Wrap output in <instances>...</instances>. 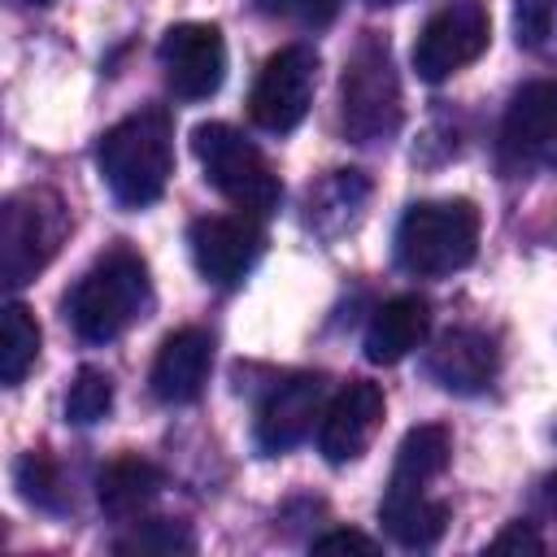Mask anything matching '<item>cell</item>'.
Masks as SVG:
<instances>
[{"label": "cell", "instance_id": "6da1fadb", "mask_svg": "<svg viewBox=\"0 0 557 557\" xmlns=\"http://www.w3.org/2000/svg\"><path fill=\"white\" fill-rule=\"evenodd\" d=\"M96 170L117 205L144 209L161 200L170 174H174V139L170 117L161 109H139L109 126L96 148Z\"/></svg>", "mask_w": 557, "mask_h": 557}, {"label": "cell", "instance_id": "7a4b0ae2", "mask_svg": "<svg viewBox=\"0 0 557 557\" xmlns=\"http://www.w3.org/2000/svg\"><path fill=\"white\" fill-rule=\"evenodd\" d=\"M148 305H152V283L144 257L131 248H113L74 283L65 313L87 344H109L126 326H135L148 313Z\"/></svg>", "mask_w": 557, "mask_h": 557}, {"label": "cell", "instance_id": "3957f363", "mask_svg": "<svg viewBox=\"0 0 557 557\" xmlns=\"http://www.w3.org/2000/svg\"><path fill=\"white\" fill-rule=\"evenodd\" d=\"M479 209L470 200H422L396 226V261L405 274L444 278L474 261Z\"/></svg>", "mask_w": 557, "mask_h": 557}, {"label": "cell", "instance_id": "277c9868", "mask_svg": "<svg viewBox=\"0 0 557 557\" xmlns=\"http://www.w3.org/2000/svg\"><path fill=\"white\" fill-rule=\"evenodd\" d=\"M339 117L348 139L379 144L400 131V78L383 35H366L339 78Z\"/></svg>", "mask_w": 557, "mask_h": 557}, {"label": "cell", "instance_id": "5b68a950", "mask_svg": "<svg viewBox=\"0 0 557 557\" xmlns=\"http://www.w3.org/2000/svg\"><path fill=\"white\" fill-rule=\"evenodd\" d=\"M191 148L196 161L205 170V178L244 213H270L283 200V183L274 174V165L265 161V152L235 126L226 122H205L191 131Z\"/></svg>", "mask_w": 557, "mask_h": 557}, {"label": "cell", "instance_id": "8992f818", "mask_svg": "<svg viewBox=\"0 0 557 557\" xmlns=\"http://www.w3.org/2000/svg\"><path fill=\"white\" fill-rule=\"evenodd\" d=\"M70 235V213L57 191L22 187L0 205V278L4 287L30 283Z\"/></svg>", "mask_w": 557, "mask_h": 557}, {"label": "cell", "instance_id": "52a82bcc", "mask_svg": "<svg viewBox=\"0 0 557 557\" xmlns=\"http://www.w3.org/2000/svg\"><path fill=\"white\" fill-rule=\"evenodd\" d=\"M492 39V17L479 0H453L426 17L413 44V70L426 83H444L461 65L479 61Z\"/></svg>", "mask_w": 557, "mask_h": 557}, {"label": "cell", "instance_id": "ba28073f", "mask_svg": "<svg viewBox=\"0 0 557 557\" xmlns=\"http://www.w3.org/2000/svg\"><path fill=\"white\" fill-rule=\"evenodd\" d=\"M313 83H318V52L305 44L278 48L252 83V96H248L252 122L270 135L296 131L313 104Z\"/></svg>", "mask_w": 557, "mask_h": 557}, {"label": "cell", "instance_id": "9c48e42d", "mask_svg": "<svg viewBox=\"0 0 557 557\" xmlns=\"http://www.w3.org/2000/svg\"><path fill=\"white\" fill-rule=\"evenodd\" d=\"M157 61L178 100H205L226 78V39L213 22H178L161 35Z\"/></svg>", "mask_w": 557, "mask_h": 557}, {"label": "cell", "instance_id": "30bf717a", "mask_svg": "<svg viewBox=\"0 0 557 557\" xmlns=\"http://www.w3.org/2000/svg\"><path fill=\"white\" fill-rule=\"evenodd\" d=\"M383 409H387V400H383V387H379V383H370V379H348V383L331 396V405L322 409V418H318V453H322L331 466L357 461V457L370 448V440L379 435Z\"/></svg>", "mask_w": 557, "mask_h": 557}, {"label": "cell", "instance_id": "8fae6325", "mask_svg": "<svg viewBox=\"0 0 557 557\" xmlns=\"http://www.w3.org/2000/svg\"><path fill=\"white\" fill-rule=\"evenodd\" d=\"M191 261L213 287H235L261 257V231L248 218H196L187 231Z\"/></svg>", "mask_w": 557, "mask_h": 557}, {"label": "cell", "instance_id": "7c38bea8", "mask_svg": "<svg viewBox=\"0 0 557 557\" xmlns=\"http://www.w3.org/2000/svg\"><path fill=\"white\" fill-rule=\"evenodd\" d=\"M322 418V379L318 374H292L257 409V448L261 453H287L296 448L313 422Z\"/></svg>", "mask_w": 557, "mask_h": 557}, {"label": "cell", "instance_id": "4fadbf2b", "mask_svg": "<svg viewBox=\"0 0 557 557\" xmlns=\"http://www.w3.org/2000/svg\"><path fill=\"white\" fill-rule=\"evenodd\" d=\"M426 370L431 379L444 387V392H457V396H474L483 392L496 370H500V352H496V339L474 331V326H453L444 331L431 352H426Z\"/></svg>", "mask_w": 557, "mask_h": 557}, {"label": "cell", "instance_id": "5bb4252c", "mask_svg": "<svg viewBox=\"0 0 557 557\" xmlns=\"http://www.w3.org/2000/svg\"><path fill=\"white\" fill-rule=\"evenodd\" d=\"M213 370V339L200 326H183L161 339L157 361H152V396L165 405H191Z\"/></svg>", "mask_w": 557, "mask_h": 557}, {"label": "cell", "instance_id": "9a60e30c", "mask_svg": "<svg viewBox=\"0 0 557 557\" xmlns=\"http://www.w3.org/2000/svg\"><path fill=\"white\" fill-rule=\"evenodd\" d=\"M431 335V305L422 296H392L387 305L374 309L370 326H366V361L374 366H396L405 361L413 348H422Z\"/></svg>", "mask_w": 557, "mask_h": 557}, {"label": "cell", "instance_id": "2e32d148", "mask_svg": "<svg viewBox=\"0 0 557 557\" xmlns=\"http://www.w3.org/2000/svg\"><path fill=\"white\" fill-rule=\"evenodd\" d=\"M557 139V78H535L513 91L500 117L505 157H531Z\"/></svg>", "mask_w": 557, "mask_h": 557}, {"label": "cell", "instance_id": "e0dca14e", "mask_svg": "<svg viewBox=\"0 0 557 557\" xmlns=\"http://www.w3.org/2000/svg\"><path fill=\"white\" fill-rule=\"evenodd\" d=\"M161 487H165L161 466H152L144 457H117V461H109L100 470L96 500H100L104 518H113V522H139L152 509V500L161 496Z\"/></svg>", "mask_w": 557, "mask_h": 557}, {"label": "cell", "instance_id": "ac0fdd59", "mask_svg": "<svg viewBox=\"0 0 557 557\" xmlns=\"http://www.w3.org/2000/svg\"><path fill=\"white\" fill-rule=\"evenodd\" d=\"M379 522L400 548H431L448 527V505L426 496V487L387 483V492L379 500Z\"/></svg>", "mask_w": 557, "mask_h": 557}, {"label": "cell", "instance_id": "d6986e66", "mask_svg": "<svg viewBox=\"0 0 557 557\" xmlns=\"http://www.w3.org/2000/svg\"><path fill=\"white\" fill-rule=\"evenodd\" d=\"M448 457H453V435H448V426L422 422V426H413V431L400 440L396 466H392V483H396V487H426V483H435V479L444 474Z\"/></svg>", "mask_w": 557, "mask_h": 557}, {"label": "cell", "instance_id": "ffe728a7", "mask_svg": "<svg viewBox=\"0 0 557 557\" xmlns=\"http://www.w3.org/2000/svg\"><path fill=\"white\" fill-rule=\"evenodd\" d=\"M39 361V322L26 305L9 300L0 309V383L17 387Z\"/></svg>", "mask_w": 557, "mask_h": 557}, {"label": "cell", "instance_id": "44dd1931", "mask_svg": "<svg viewBox=\"0 0 557 557\" xmlns=\"http://www.w3.org/2000/svg\"><path fill=\"white\" fill-rule=\"evenodd\" d=\"M13 483H17L22 500L35 509H48V513L65 509V479L48 453H22L13 466Z\"/></svg>", "mask_w": 557, "mask_h": 557}, {"label": "cell", "instance_id": "7402d4cb", "mask_svg": "<svg viewBox=\"0 0 557 557\" xmlns=\"http://www.w3.org/2000/svg\"><path fill=\"white\" fill-rule=\"evenodd\" d=\"M518 48L557 61V0H513Z\"/></svg>", "mask_w": 557, "mask_h": 557}, {"label": "cell", "instance_id": "603a6c76", "mask_svg": "<svg viewBox=\"0 0 557 557\" xmlns=\"http://www.w3.org/2000/svg\"><path fill=\"white\" fill-rule=\"evenodd\" d=\"M113 409V379L96 366H83L65 392V418L78 422V426H91L100 422L104 413Z\"/></svg>", "mask_w": 557, "mask_h": 557}, {"label": "cell", "instance_id": "cb8c5ba5", "mask_svg": "<svg viewBox=\"0 0 557 557\" xmlns=\"http://www.w3.org/2000/svg\"><path fill=\"white\" fill-rule=\"evenodd\" d=\"M117 553H191L196 535L187 531V522L174 518H139L131 535L113 540Z\"/></svg>", "mask_w": 557, "mask_h": 557}, {"label": "cell", "instance_id": "d4e9b609", "mask_svg": "<svg viewBox=\"0 0 557 557\" xmlns=\"http://www.w3.org/2000/svg\"><path fill=\"white\" fill-rule=\"evenodd\" d=\"M257 9L265 17H283L305 30H322L339 17V0H257Z\"/></svg>", "mask_w": 557, "mask_h": 557}, {"label": "cell", "instance_id": "484cf974", "mask_svg": "<svg viewBox=\"0 0 557 557\" xmlns=\"http://www.w3.org/2000/svg\"><path fill=\"white\" fill-rule=\"evenodd\" d=\"M374 548H379V544H374L370 535H361V531H344V527L313 535V553H374Z\"/></svg>", "mask_w": 557, "mask_h": 557}, {"label": "cell", "instance_id": "4316f807", "mask_svg": "<svg viewBox=\"0 0 557 557\" xmlns=\"http://www.w3.org/2000/svg\"><path fill=\"white\" fill-rule=\"evenodd\" d=\"M492 548H496V553H509V548H518V553H522V548H527V553H540V548H544V540H540L527 522H509V527L492 540Z\"/></svg>", "mask_w": 557, "mask_h": 557}, {"label": "cell", "instance_id": "83f0119b", "mask_svg": "<svg viewBox=\"0 0 557 557\" xmlns=\"http://www.w3.org/2000/svg\"><path fill=\"white\" fill-rule=\"evenodd\" d=\"M548 500H553V509H557V483H553V492H548Z\"/></svg>", "mask_w": 557, "mask_h": 557}, {"label": "cell", "instance_id": "f1b7e54d", "mask_svg": "<svg viewBox=\"0 0 557 557\" xmlns=\"http://www.w3.org/2000/svg\"><path fill=\"white\" fill-rule=\"evenodd\" d=\"M370 4H400V0H370Z\"/></svg>", "mask_w": 557, "mask_h": 557}, {"label": "cell", "instance_id": "f546056e", "mask_svg": "<svg viewBox=\"0 0 557 557\" xmlns=\"http://www.w3.org/2000/svg\"><path fill=\"white\" fill-rule=\"evenodd\" d=\"M30 4H48V0H30Z\"/></svg>", "mask_w": 557, "mask_h": 557}]
</instances>
